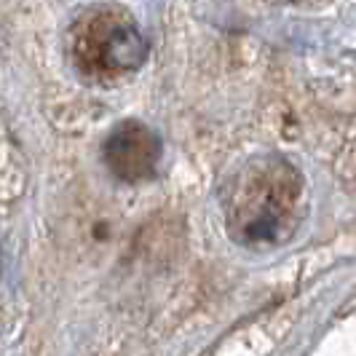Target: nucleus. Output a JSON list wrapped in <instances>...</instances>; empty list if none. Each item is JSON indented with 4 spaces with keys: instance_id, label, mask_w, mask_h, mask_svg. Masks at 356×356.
<instances>
[{
    "instance_id": "1",
    "label": "nucleus",
    "mask_w": 356,
    "mask_h": 356,
    "mask_svg": "<svg viewBox=\"0 0 356 356\" xmlns=\"http://www.w3.org/2000/svg\"><path fill=\"white\" fill-rule=\"evenodd\" d=\"M303 204L300 172L282 156H263L233 177L228 185V228L247 247H270L286 241L298 228Z\"/></svg>"
},
{
    "instance_id": "2",
    "label": "nucleus",
    "mask_w": 356,
    "mask_h": 356,
    "mask_svg": "<svg viewBox=\"0 0 356 356\" xmlns=\"http://www.w3.org/2000/svg\"><path fill=\"white\" fill-rule=\"evenodd\" d=\"M78 59L97 72L137 70L147 56V43L137 24L124 14L91 17L75 40Z\"/></svg>"
},
{
    "instance_id": "3",
    "label": "nucleus",
    "mask_w": 356,
    "mask_h": 356,
    "mask_svg": "<svg viewBox=\"0 0 356 356\" xmlns=\"http://www.w3.org/2000/svg\"><path fill=\"white\" fill-rule=\"evenodd\" d=\"M105 163L124 182H143L153 177L161 161L159 137L140 121L118 124L105 140Z\"/></svg>"
}]
</instances>
